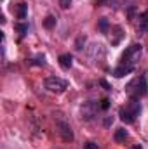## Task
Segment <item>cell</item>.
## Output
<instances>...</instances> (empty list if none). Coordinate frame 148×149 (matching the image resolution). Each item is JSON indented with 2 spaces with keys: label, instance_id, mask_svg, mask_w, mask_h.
<instances>
[{
  "label": "cell",
  "instance_id": "6da1fadb",
  "mask_svg": "<svg viewBox=\"0 0 148 149\" xmlns=\"http://www.w3.org/2000/svg\"><path fill=\"white\" fill-rule=\"evenodd\" d=\"M147 78L141 74V76H136V78H132L127 85H125V92H127V95L131 97V99H140V97H143L145 94H147Z\"/></svg>",
  "mask_w": 148,
  "mask_h": 149
},
{
  "label": "cell",
  "instance_id": "7a4b0ae2",
  "mask_svg": "<svg viewBox=\"0 0 148 149\" xmlns=\"http://www.w3.org/2000/svg\"><path fill=\"white\" fill-rule=\"evenodd\" d=\"M140 113H141V104L138 102V99H131L125 106L120 108L118 116H120V120L124 123H134V120H136V116Z\"/></svg>",
  "mask_w": 148,
  "mask_h": 149
},
{
  "label": "cell",
  "instance_id": "3957f363",
  "mask_svg": "<svg viewBox=\"0 0 148 149\" xmlns=\"http://www.w3.org/2000/svg\"><path fill=\"white\" fill-rule=\"evenodd\" d=\"M141 52H143V45L141 43H132L127 47V50L122 54V63L120 64H131L134 66L136 61L141 57Z\"/></svg>",
  "mask_w": 148,
  "mask_h": 149
},
{
  "label": "cell",
  "instance_id": "277c9868",
  "mask_svg": "<svg viewBox=\"0 0 148 149\" xmlns=\"http://www.w3.org/2000/svg\"><path fill=\"white\" fill-rule=\"evenodd\" d=\"M44 85H45V88H47L49 92H54V94H61V92H65L66 87H68L66 80L58 78V76H49V78H45Z\"/></svg>",
  "mask_w": 148,
  "mask_h": 149
},
{
  "label": "cell",
  "instance_id": "5b68a950",
  "mask_svg": "<svg viewBox=\"0 0 148 149\" xmlns=\"http://www.w3.org/2000/svg\"><path fill=\"white\" fill-rule=\"evenodd\" d=\"M99 109H101V104H98L96 101H87V102H84V104H82V108H80L82 120H85V121L94 120V116L98 114Z\"/></svg>",
  "mask_w": 148,
  "mask_h": 149
},
{
  "label": "cell",
  "instance_id": "8992f818",
  "mask_svg": "<svg viewBox=\"0 0 148 149\" xmlns=\"http://www.w3.org/2000/svg\"><path fill=\"white\" fill-rule=\"evenodd\" d=\"M56 130H58V134L61 135V139H63L65 142H72V141H73L72 127H70L65 120H58V121H56Z\"/></svg>",
  "mask_w": 148,
  "mask_h": 149
},
{
  "label": "cell",
  "instance_id": "52a82bcc",
  "mask_svg": "<svg viewBox=\"0 0 148 149\" xmlns=\"http://www.w3.org/2000/svg\"><path fill=\"white\" fill-rule=\"evenodd\" d=\"M12 12L16 14L18 19H26V14H28V5L25 2H19L12 7Z\"/></svg>",
  "mask_w": 148,
  "mask_h": 149
},
{
  "label": "cell",
  "instance_id": "ba28073f",
  "mask_svg": "<svg viewBox=\"0 0 148 149\" xmlns=\"http://www.w3.org/2000/svg\"><path fill=\"white\" fill-rule=\"evenodd\" d=\"M132 70H134V66H131V64H120V66H117L111 74L113 76H117V78H122V76H125V74L132 73Z\"/></svg>",
  "mask_w": 148,
  "mask_h": 149
},
{
  "label": "cell",
  "instance_id": "9c48e42d",
  "mask_svg": "<svg viewBox=\"0 0 148 149\" xmlns=\"http://www.w3.org/2000/svg\"><path fill=\"white\" fill-rule=\"evenodd\" d=\"M136 30H138V33H145V31H148V10H145L143 14H140Z\"/></svg>",
  "mask_w": 148,
  "mask_h": 149
},
{
  "label": "cell",
  "instance_id": "30bf717a",
  "mask_svg": "<svg viewBox=\"0 0 148 149\" xmlns=\"http://www.w3.org/2000/svg\"><path fill=\"white\" fill-rule=\"evenodd\" d=\"M58 61H59V66H61L63 70H70L72 64H73V57H72V54H61V56L58 57Z\"/></svg>",
  "mask_w": 148,
  "mask_h": 149
},
{
  "label": "cell",
  "instance_id": "8fae6325",
  "mask_svg": "<svg viewBox=\"0 0 148 149\" xmlns=\"http://www.w3.org/2000/svg\"><path fill=\"white\" fill-rule=\"evenodd\" d=\"M113 139H115L117 142H124V141L127 139V130H125V128H117Z\"/></svg>",
  "mask_w": 148,
  "mask_h": 149
},
{
  "label": "cell",
  "instance_id": "7c38bea8",
  "mask_svg": "<svg viewBox=\"0 0 148 149\" xmlns=\"http://www.w3.org/2000/svg\"><path fill=\"white\" fill-rule=\"evenodd\" d=\"M16 31L19 33V37H25L26 33H28V24L26 23H16Z\"/></svg>",
  "mask_w": 148,
  "mask_h": 149
},
{
  "label": "cell",
  "instance_id": "4fadbf2b",
  "mask_svg": "<svg viewBox=\"0 0 148 149\" xmlns=\"http://www.w3.org/2000/svg\"><path fill=\"white\" fill-rule=\"evenodd\" d=\"M44 26H45L47 30H52V28L56 26V17H54V16H47V17L44 19Z\"/></svg>",
  "mask_w": 148,
  "mask_h": 149
},
{
  "label": "cell",
  "instance_id": "5bb4252c",
  "mask_svg": "<svg viewBox=\"0 0 148 149\" xmlns=\"http://www.w3.org/2000/svg\"><path fill=\"white\" fill-rule=\"evenodd\" d=\"M28 63H30V64H35V66H44V64H45V57H44V56H37V57L28 59Z\"/></svg>",
  "mask_w": 148,
  "mask_h": 149
},
{
  "label": "cell",
  "instance_id": "9a60e30c",
  "mask_svg": "<svg viewBox=\"0 0 148 149\" xmlns=\"http://www.w3.org/2000/svg\"><path fill=\"white\" fill-rule=\"evenodd\" d=\"M98 28H99L101 33H106V31H108V21H106L105 17H101V19L98 21Z\"/></svg>",
  "mask_w": 148,
  "mask_h": 149
},
{
  "label": "cell",
  "instance_id": "2e32d148",
  "mask_svg": "<svg viewBox=\"0 0 148 149\" xmlns=\"http://www.w3.org/2000/svg\"><path fill=\"white\" fill-rule=\"evenodd\" d=\"M99 104H101V111H106V109L110 108V101H108V99H103Z\"/></svg>",
  "mask_w": 148,
  "mask_h": 149
},
{
  "label": "cell",
  "instance_id": "e0dca14e",
  "mask_svg": "<svg viewBox=\"0 0 148 149\" xmlns=\"http://www.w3.org/2000/svg\"><path fill=\"white\" fill-rule=\"evenodd\" d=\"M72 5V0H59V7L61 9H68Z\"/></svg>",
  "mask_w": 148,
  "mask_h": 149
},
{
  "label": "cell",
  "instance_id": "ac0fdd59",
  "mask_svg": "<svg viewBox=\"0 0 148 149\" xmlns=\"http://www.w3.org/2000/svg\"><path fill=\"white\" fill-rule=\"evenodd\" d=\"M84 149H99V148H98L96 142H85L84 144Z\"/></svg>",
  "mask_w": 148,
  "mask_h": 149
},
{
  "label": "cell",
  "instance_id": "d6986e66",
  "mask_svg": "<svg viewBox=\"0 0 148 149\" xmlns=\"http://www.w3.org/2000/svg\"><path fill=\"white\" fill-rule=\"evenodd\" d=\"M106 2H108V0H96V5H98V7H103V5H106Z\"/></svg>",
  "mask_w": 148,
  "mask_h": 149
},
{
  "label": "cell",
  "instance_id": "ffe728a7",
  "mask_svg": "<svg viewBox=\"0 0 148 149\" xmlns=\"http://www.w3.org/2000/svg\"><path fill=\"white\" fill-rule=\"evenodd\" d=\"M101 85H103V87H105V88H106V90H110V87H108V83H106V81H105V80H101Z\"/></svg>",
  "mask_w": 148,
  "mask_h": 149
},
{
  "label": "cell",
  "instance_id": "44dd1931",
  "mask_svg": "<svg viewBox=\"0 0 148 149\" xmlns=\"http://www.w3.org/2000/svg\"><path fill=\"white\" fill-rule=\"evenodd\" d=\"M131 149H143V148H141L140 144H136V146H132V148H131Z\"/></svg>",
  "mask_w": 148,
  "mask_h": 149
}]
</instances>
